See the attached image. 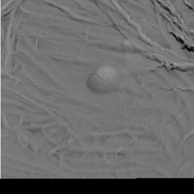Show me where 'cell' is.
<instances>
[{"label":"cell","instance_id":"6da1fadb","mask_svg":"<svg viewBox=\"0 0 194 194\" xmlns=\"http://www.w3.org/2000/svg\"><path fill=\"white\" fill-rule=\"evenodd\" d=\"M100 73L104 77H111V76H113V74H115V72L114 70L111 69L110 68L105 67L100 70Z\"/></svg>","mask_w":194,"mask_h":194}]
</instances>
